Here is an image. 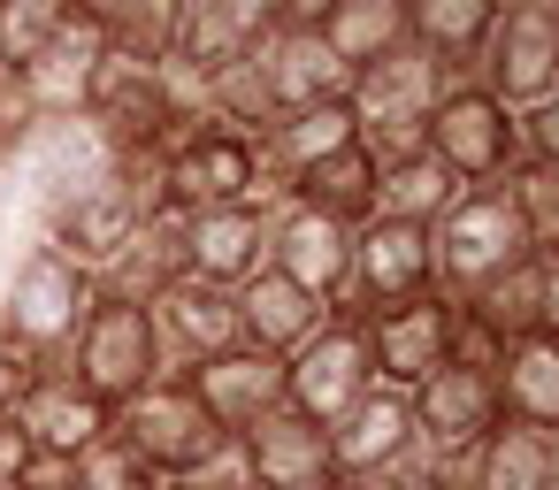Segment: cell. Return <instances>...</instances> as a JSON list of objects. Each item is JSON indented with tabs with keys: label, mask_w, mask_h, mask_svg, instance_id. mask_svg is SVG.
Returning <instances> with one entry per match:
<instances>
[{
	"label": "cell",
	"mask_w": 559,
	"mask_h": 490,
	"mask_svg": "<svg viewBox=\"0 0 559 490\" xmlns=\"http://www.w3.org/2000/svg\"><path fill=\"white\" fill-rule=\"evenodd\" d=\"M223 9H230V16H238V24H246V32H253V39H261V32H276V24H284V0H223Z\"/></svg>",
	"instance_id": "f35d334b"
},
{
	"label": "cell",
	"mask_w": 559,
	"mask_h": 490,
	"mask_svg": "<svg viewBox=\"0 0 559 490\" xmlns=\"http://www.w3.org/2000/svg\"><path fill=\"white\" fill-rule=\"evenodd\" d=\"M513 139H521V162H559V85L513 116Z\"/></svg>",
	"instance_id": "e575fe53"
},
{
	"label": "cell",
	"mask_w": 559,
	"mask_h": 490,
	"mask_svg": "<svg viewBox=\"0 0 559 490\" xmlns=\"http://www.w3.org/2000/svg\"><path fill=\"white\" fill-rule=\"evenodd\" d=\"M498 414L528 421V429H559V337H513L498 352Z\"/></svg>",
	"instance_id": "83f0119b"
},
{
	"label": "cell",
	"mask_w": 559,
	"mask_h": 490,
	"mask_svg": "<svg viewBox=\"0 0 559 490\" xmlns=\"http://www.w3.org/2000/svg\"><path fill=\"white\" fill-rule=\"evenodd\" d=\"M177 24H185V0H123L108 16V47L139 55V62H169L177 55Z\"/></svg>",
	"instance_id": "1f68e13d"
},
{
	"label": "cell",
	"mask_w": 559,
	"mask_h": 490,
	"mask_svg": "<svg viewBox=\"0 0 559 490\" xmlns=\"http://www.w3.org/2000/svg\"><path fill=\"white\" fill-rule=\"evenodd\" d=\"M70 490H162V475L123 437H100L85 459H70Z\"/></svg>",
	"instance_id": "836d02e7"
},
{
	"label": "cell",
	"mask_w": 559,
	"mask_h": 490,
	"mask_svg": "<svg viewBox=\"0 0 559 490\" xmlns=\"http://www.w3.org/2000/svg\"><path fill=\"white\" fill-rule=\"evenodd\" d=\"M70 9H78V0H0V77L24 70L70 24Z\"/></svg>",
	"instance_id": "d6a6232c"
},
{
	"label": "cell",
	"mask_w": 559,
	"mask_h": 490,
	"mask_svg": "<svg viewBox=\"0 0 559 490\" xmlns=\"http://www.w3.org/2000/svg\"><path fill=\"white\" fill-rule=\"evenodd\" d=\"M551 16H559V0H551Z\"/></svg>",
	"instance_id": "ee69618b"
},
{
	"label": "cell",
	"mask_w": 559,
	"mask_h": 490,
	"mask_svg": "<svg viewBox=\"0 0 559 490\" xmlns=\"http://www.w3.org/2000/svg\"><path fill=\"white\" fill-rule=\"evenodd\" d=\"M192 391H200V406L238 437L246 421H261L269 406H284V360L276 352H261V345H230V352H215V360H192V368H177Z\"/></svg>",
	"instance_id": "44dd1931"
},
{
	"label": "cell",
	"mask_w": 559,
	"mask_h": 490,
	"mask_svg": "<svg viewBox=\"0 0 559 490\" xmlns=\"http://www.w3.org/2000/svg\"><path fill=\"white\" fill-rule=\"evenodd\" d=\"M429 154L460 177V184H498L513 162H521V139H513V108L506 100H490L475 77H460V85H444L437 93V108H429Z\"/></svg>",
	"instance_id": "ba28073f"
},
{
	"label": "cell",
	"mask_w": 559,
	"mask_h": 490,
	"mask_svg": "<svg viewBox=\"0 0 559 490\" xmlns=\"http://www.w3.org/2000/svg\"><path fill=\"white\" fill-rule=\"evenodd\" d=\"M460 490H551V429L506 421L460 459Z\"/></svg>",
	"instance_id": "4316f807"
},
{
	"label": "cell",
	"mask_w": 559,
	"mask_h": 490,
	"mask_svg": "<svg viewBox=\"0 0 559 490\" xmlns=\"http://www.w3.org/2000/svg\"><path fill=\"white\" fill-rule=\"evenodd\" d=\"M238 200H276L269 169H261V131L238 123H185L169 139V207L200 215V207H238Z\"/></svg>",
	"instance_id": "8992f818"
},
{
	"label": "cell",
	"mask_w": 559,
	"mask_h": 490,
	"mask_svg": "<svg viewBox=\"0 0 559 490\" xmlns=\"http://www.w3.org/2000/svg\"><path fill=\"white\" fill-rule=\"evenodd\" d=\"M376 383L368 368V337H360V314H330L307 345L284 352V406H299L307 421H337L360 391Z\"/></svg>",
	"instance_id": "7c38bea8"
},
{
	"label": "cell",
	"mask_w": 559,
	"mask_h": 490,
	"mask_svg": "<svg viewBox=\"0 0 559 490\" xmlns=\"http://www.w3.org/2000/svg\"><path fill=\"white\" fill-rule=\"evenodd\" d=\"M9 414H16V421H24V437H32L47 459H62V467H70V459H85L100 437H116V406H108V398H93L70 368H39Z\"/></svg>",
	"instance_id": "2e32d148"
},
{
	"label": "cell",
	"mask_w": 559,
	"mask_h": 490,
	"mask_svg": "<svg viewBox=\"0 0 559 490\" xmlns=\"http://www.w3.org/2000/svg\"><path fill=\"white\" fill-rule=\"evenodd\" d=\"M116 437L169 482V475H207V467H223L230 459V429L200 406V391L169 368V375H154L131 406H116Z\"/></svg>",
	"instance_id": "7a4b0ae2"
},
{
	"label": "cell",
	"mask_w": 559,
	"mask_h": 490,
	"mask_svg": "<svg viewBox=\"0 0 559 490\" xmlns=\"http://www.w3.org/2000/svg\"><path fill=\"white\" fill-rule=\"evenodd\" d=\"M330 39V55L360 77L368 62H383L391 47H406V0H330V16L314 24Z\"/></svg>",
	"instance_id": "f1b7e54d"
},
{
	"label": "cell",
	"mask_w": 559,
	"mask_h": 490,
	"mask_svg": "<svg viewBox=\"0 0 559 490\" xmlns=\"http://www.w3.org/2000/svg\"><path fill=\"white\" fill-rule=\"evenodd\" d=\"M544 291H551V261H544V253H521L513 268H498L490 284H475V291L460 299V322L506 352L513 337H536V330H544Z\"/></svg>",
	"instance_id": "7402d4cb"
},
{
	"label": "cell",
	"mask_w": 559,
	"mask_h": 490,
	"mask_svg": "<svg viewBox=\"0 0 559 490\" xmlns=\"http://www.w3.org/2000/svg\"><path fill=\"white\" fill-rule=\"evenodd\" d=\"M544 337H559V261H551V291H544Z\"/></svg>",
	"instance_id": "b9f144b4"
},
{
	"label": "cell",
	"mask_w": 559,
	"mask_h": 490,
	"mask_svg": "<svg viewBox=\"0 0 559 490\" xmlns=\"http://www.w3.org/2000/svg\"><path fill=\"white\" fill-rule=\"evenodd\" d=\"M498 184L513 192L528 246H536L544 261H559V162H513V169H506Z\"/></svg>",
	"instance_id": "4dcf8cb0"
},
{
	"label": "cell",
	"mask_w": 559,
	"mask_h": 490,
	"mask_svg": "<svg viewBox=\"0 0 559 490\" xmlns=\"http://www.w3.org/2000/svg\"><path fill=\"white\" fill-rule=\"evenodd\" d=\"M376 177H383V169H376V154L353 139V146H337V154L307 162L276 200H299V207H314V215H330V223H353V230H360V223L376 215Z\"/></svg>",
	"instance_id": "484cf974"
},
{
	"label": "cell",
	"mask_w": 559,
	"mask_h": 490,
	"mask_svg": "<svg viewBox=\"0 0 559 490\" xmlns=\"http://www.w3.org/2000/svg\"><path fill=\"white\" fill-rule=\"evenodd\" d=\"M32 375H39V368H32L16 345H0V414H9V406L24 398V383H32Z\"/></svg>",
	"instance_id": "74e56055"
},
{
	"label": "cell",
	"mask_w": 559,
	"mask_h": 490,
	"mask_svg": "<svg viewBox=\"0 0 559 490\" xmlns=\"http://www.w3.org/2000/svg\"><path fill=\"white\" fill-rule=\"evenodd\" d=\"M0 85H9V77H0Z\"/></svg>",
	"instance_id": "bcb514c9"
},
{
	"label": "cell",
	"mask_w": 559,
	"mask_h": 490,
	"mask_svg": "<svg viewBox=\"0 0 559 490\" xmlns=\"http://www.w3.org/2000/svg\"><path fill=\"white\" fill-rule=\"evenodd\" d=\"M269 268H284L322 307H345V291H353V223H330V215H314L299 200H276V215H269Z\"/></svg>",
	"instance_id": "9a60e30c"
},
{
	"label": "cell",
	"mask_w": 559,
	"mask_h": 490,
	"mask_svg": "<svg viewBox=\"0 0 559 490\" xmlns=\"http://www.w3.org/2000/svg\"><path fill=\"white\" fill-rule=\"evenodd\" d=\"M162 490H246V482H238V467L223 459V467H207V475H169Z\"/></svg>",
	"instance_id": "ab89813d"
},
{
	"label": "cell",
	"mask_w": 559,
	"mask_h": 490,
	"mask_svg": "<svg viewBox=\"0 0 559 490\" xmlns=\"http://www.w3.org/2000/svg\"><path fill=\"white\" fill-rule=\"evenodd\" d=\"M177 276H192V268H185V215L162 207V215L139 223V238L100 268V291H108V299H131V307H154Z\"/></svg>",
	"instance_id": "d4e9b609"
},
{
	"label": "cell",
	"mask_w": 559,
	"mask_h": 490,
	"mask_svg": "<svg viewBox=\"0 0 559 490\" xmlns=\"http://www.w3.org/2000/svg\"><path fill=\"white\" fill-rule=\"evenodd\" d=\"M39 459H47V452H39V444L24 437V421H16V414H0V482L16 490V482H24V475H32Z\"/></svg>",
	"instance_id": "d590c367"
},
{
	"label": "cell",
	"mask_w": 559,
	"mask_h": 490,
	"mask_svg": "<svg viewBox=\"0 0 559 490\" xmlns=\"http://www.w3.org/2000/svg\"><path fill=\"white\" fill-rule=\"evenodd\" d=\"M269 215H276V200H238V207H200V215H185V268H192L200 284L238 291V284L269 261Z\"/></svg>",
	"instance_id": "e0dca14e"
},
{
	"label": "cell",
	"mask_w": 559,
	"mask_h": 490,
	"mask_svg": "<svg viewBox=\"0 0 559 490\" xmlns=\"http://www.w3.org/2000/svg\"><path fill=\"white\" fill-rule=\"evenodd\" d=\"M93 299H100V276L39 238L9 268V284H0V345H16L32 368H62L85 314H93Z\"/></svg>",
	"instance_id": "6da1fadb"
},
{
	"label": "cell",
	"mask_w": 559,
	"mask_h": 490,
	"mask_svg": "<svg viewBox=\"0 0 559 490\" xmlns=\"http://www.w3.org/2000/svg\"><path fill=\"white\" fill-rule=\"evenodd\" d=\"M230 467L246 490H337L330 429L307 421L299 406H269L261 421H246L230 437Z\"/></svg>",
	"instance_id": "30bf717a"
},
{
	"label": "cell",
	"mask_w": 559,
	"mask_h": 490,
	"mask_svg": "<svg viewBox=\"0 0 559 490\" xmlns=\"http://www.w3.org/2000/svg\"><path fill=\"white\" fill-rule=\"evenodd\" d=\"M475 85L490 100H506L513 116L559 85V16H551V0H506L483 55H475Z\"/></svg>",
	"instance_id": "9c48e42d"
},
{
	"label": "cell",
	"mask_w": 559,
	"mask_h": 490,
	"mask_svg": "<svg viewBox=\"0 0 559 490\" xmlns=\"http://www.w3.org/2000/svg\"><path fill=\"white\" fill-rule=\"evenodd\" d=\"M253 62H261V77H269V100H276V116L284 108H330V100H353V70L330 55V39L322 32H261L253 39Z\"/></svg>",
	"instance_id": "d6986e66"
},
{
	"label": "cell",
	"mask_w": 559,
	"mask_h": 490,
	"mask_svg": "<svg viewBox=\"0 0 559 490\" xmlns=\"http://www.w3.org/2000/svg\"><path fill=\"white\" fill-rule=\"evenodd\" d=\"M414 398V459L444 482V490H460V459L498 429V375L490 368H475V360H444L429 383H414L406 391Z\"/></svg>",
	"instance_id": "277c9868"
},
{
	"label": "cell",
	"mask_w": 559,
	"mask_h": 490,
	"mask_svg": "<svg viewBox=\"0 0 559 490\" xmlns=\"http://www.w3.org/2000/svg\"><path fill=\"white\" fill-rule=\"evenodd\" d=\"M85 131H93L108 154L169 146V139L185 131V116H177V100H169L162 62H139V55L108 47V62H100L93 85H85Z\"/></svg>",
	"instance_id": "52a82bcc"
},
{
	"label": "cell",
	"mask_w": 559,
	"mask_h": 490,
	"mask_svg": "<svg viewBox=\"0 0 559 490\" xmlns=\"http://www.w3.org/2000/svg\"><path fill=\"white\" fill-rule=\"evenodd\" d=\"M551 490H559V429H551Z\"/></svg>",
	"instance_id": "7bdbcfd3"
},
{
	"label": "cell",
	"mask_w": 559,
	"mask_h": 490,
	"mask_svg": "<svg viewBox=\"0 0 559 490\" xmlns=\"http://www.w3.org/2000/svg\"><path fill=\"white\" fill-rule=\"evenodd\" d=\"M154 330H162L169 368H192V360H215V352L246 345V330H238V291L200 284V276H177V284L154 299Z\"/></svg>",
	"instance_id": "ffe728a7"
},
{
	"label": "cell",
	"mask_w": 559,
	"mask_h": 490,
	"mask_svg": "<svg viewBox=\"0 0 559 490\" xmlns=\"http://www.w3.org/2000/svg\"><path fill=\"white\" fill-rule=\"evenodd\" d=\"M62 368H70V375H78L93 398H108V406H131V398L154 383V375H169V352H162L154 307H131V299H108V291H100Z\"/></svg>",
	"instance_id": "5b68a950"
},
{
	"label": "cell",
	"mask_w": 559,
	"mask_h": 490,
	"mask_svg": "<svg viewBox=\"0 0 559 490\" xmlns=\"http://www.w3.org/2000/svg\"><path fill=\"white\" fill-rule=\"evenodd\" d=\"M330 314H337V307H322L314 291H299V284H292L284 268H269V261L238 284V330H246V345H261V352H276V360H284L292 345H307Z\"/></svg>",
	"instance_id": "603a6c76"
},
{
	"label": "cell",
	"mask_w": 559,
	"mask_h": 490,
	"mask_svg": "<svg viewBox=\"0 0 559 490\" xmlns=\"http://www.w3.org/2000/svg\"><path fill=\"white\" fill-rule=\"evenodd\" d=\"M498 9L506 0H406V39L444 70V85H460V77H475V55H483Z\"/></svg>",
	"instance_id": "cb8c5ba5"
},
{
	"label": "cell",
	"mask_w": 559,
	"mask_h": 490,
	"mask_svg": "<svg viewBox=\"0 0 559 490\" xmlns=\"http://www.w3.org/2000/svg\"><path fill=\"white\" fill-rule=\"evenodd\" d=\"M421 291H437L429 230L399 223V215H368L353 230V291H345L337 314H376V307H399V299H421Z\"/></svg>",
	"instance_id": "4fadbf2b"
},
{
	"label": "cell",
	"mask_w": 559,
	"mask_h": 490,
	"mask_svg": "<svg viewBox=\"0 0 559 490\" xmlns=\"http://www.w3.org/2000/svg\"><path fill=\"white\" fill-rule=\"evenodd\" d=\"M452 330H460V299H452V291H421V299H399V307L360 314L376 383H391V391L429 383V375L452 360Z\"/></svg>",
	"instance_id": "8fae6325"
},
{
	"label": "cell",
	"mask_w": 559,
	"mask_h": 490,
	"mask_svg": "<svg viewBox=\"0 0 559 490\" xmlns=\"http://www.w3.org/2000/svg\"><path fill=\"white\" fill-rule=\"evenodd\" d=\"M521 253H536V246H528L521 207H513L506 184H467V192L429 223V268H437V291H452V299H467L475 284H490V276L513 268Z\"/></svg>",
	"instance_id": "3957f363"
},
{
	"label": "cell",
	"mask_w": 559,
	"mask_h": 490,
	"mask_svg": "<svg viewBox=\"0 0 559 490\" xmlns=\"http://www.w3.org/2000/svg\"><path fill=\"white\" fill-rule=\"evenodd\" d=\"M322 16H330V0H284V24H292V32H314ZM284 24H276V32H284Z\"/></svg>",
	"instance_id": "60d3db41"
},
{
	"label": "cell",
	"mask_w": 559,
	"mask_h": 490,
	"mask_svg": "<svg viewBox=\"0 0 559 490\" xmlns=\"http://www.w3.org/2000/svg\"><path fill=\"white\" fill-rule=\"evenodd\" d=\"M414 398L391 391V383H368L337 421H330V459H337V482L345 475H376V467H399L414 459Z\"/></svg>",
	"instance_id": "ac0fdd59"
},
{
	"label": "cell",
	"mask_w": 559,
	"mask_h": 490,
	"mask_svg": "<svg viewBox=\"0 0 559 490\" xmlns=\"http://www.w3.org/2000/svg\"><path fill=\"white\" fill-rule=\"evenodd\" d=\"M108 62V24L100 16H85V9H70V24L24 62V70H9V93L24 100V116L32 123H55V116H85V85H93V70Z\"/></svg>",
	"instance_id": "5bb4252c"
},
{
	"label": "cell",
	"mask_w": 559,
	"mask_h": 490,
	"mask_svg": "<svg viewBox=\"0 0 559 490\" xmlns=\"http://www.w3.org/2000/svg\"><path fill=\"white\" fill-rule=\"evenodd\" d=\"M460 192H467V184L421 146V154H406V162H391V169L376 177V215H399V223H421V230H429Z\"/></svg>",
	"instance_id": "f546056e"
},
{
	"label": "cell",
	"mask_w": 559,
	"mask_h": 490,
	"mask_svg": "<svg viewBox=\"0 0 559 490\" xmlns=\"http://www.w3.org/2000/svg\"><path fill=\"white\" fill-rule=\"evenodd\" d=\"M0 490H9V482H0Z\"/></svg>",
	"instance_id": "f6af8a7d"
},
{
	"label": "cell",
	"mask_w": 559,
	"mask_h": 490,
	"mask_svg": "<svg viewBox=\"0 0 559 490\" xmlns=\"http://www.w3.org/2000/svg\"><path fill=\"white\" fill-rule=\"evenodd\" d=\"M337 490H444L421 459H399V467H376V475H345Z\"/></svg>",
	"instance_id": "8d00e7d4"
}]
</instances>
